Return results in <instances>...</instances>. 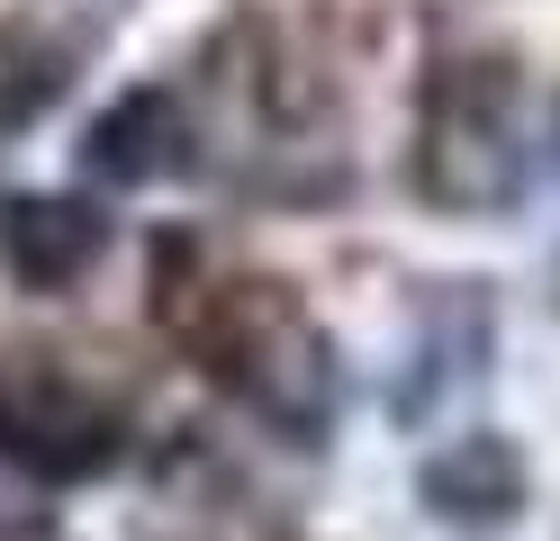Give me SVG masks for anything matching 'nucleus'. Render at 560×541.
Returning <instances> with one entry per match:
<instances>
[{"instance_id":"f257e3e1","label":"nucleus","mask_w":560,"mask_h":541,"mask_svg":"<svg viewBox=\"0 0 560 541\" xmlns=\"http://www.w3.org/2000/svg\"><path fill=\"white\" fill-rule=\"evenodd\" d=\"M524 180L515 82L498 63H452L425 99V190L452 208H498Z\"/></svg>"},{"instance_id":"f03ea898","label":"nucleus","mask_w":560,"mask_h":541,"mask_svg":"<svg viewBox=\"0 0 560 541\" xmlns=\"http://www.w3.org/2000/svg\"><path fill=\"white\" fill-rule=\"evenodd\" d=\"M0 460L37 469V479H91L100 460H118V407L63 371H10L0 379Z\"/></svg>"},{"instance_id":"7ed1b4c3","label":"nucleus","mask_w":560,"mask_h":541,"mask_svg":"<svg viewBox=\"0 0 560 541\" xmlns=\"http://www.w3.org/2000/svg\"><path fill=\"white\" fill-rule=\"evenodd\" d=\"M425 505L452 524H506L524 505V469L498 433H470V443H452L443 460H425Z\"/></svg>"},{"instance_id":"20e7f679","label":"nucleus","mask_w":560,"mask_h":541,"mask_svg":"<svg viewBox=\"0 0 560 541\" xmlns=\"http://www.w3.org/2000/svg\"><path fill=\"white\" fill-rule=\"evenodd\" d=\"M91 252H100V216L63 208V199L19 208V216H10V262H19L27 280H73Z\"/></svg>"},{"instance_id":"39448f33","label":"nucleus","mask_w":560,"mask_h":541,"mask_svg":"<svg viewBox=\"0 0 560 541\" xmlns=\"http://www.w3.org/2000/svg\"><path fill=\"white\" fill-rule=\"evenodd\" d=\"M163 91H136L127 108H118V118H100V136H91V163L100 172H109V180H145V172H163L172 154H163V144H145V127L163 118Z\"/></svg>"},{"instance_id":"423d86ee","label":"nucleus","mask_w":560,"mask_h":541,"mask_svg":"<svg viewBox=\"0 0 560 541\" xmlns=\"http://www.w3.org/2000/svg\"><path fill=\"white\" fill-rule=\"evenodd\" d=\"M55 91H63V55L37 46V36H19V27H0V127L37 118Z\"/></svg>"}]
</instances>
